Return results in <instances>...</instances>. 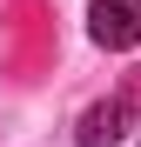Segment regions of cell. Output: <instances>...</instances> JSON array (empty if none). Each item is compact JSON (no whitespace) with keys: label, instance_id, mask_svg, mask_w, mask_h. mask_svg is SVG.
Returning a JSON list of instances; mask_svg holds the SVG:
<instances>
[{"label":"cell","instance_id":"cell-1","mask_svg":"<svg viewBox=\"0 0 141 147\" xmlns=\"http://www.w3.org/2000/svg\"><path fill=\"white\" fill-rule=\"evenodd\" d=\"M87 34H94V47H108V54L141 47V0H94L87 7Z\"/></svg>","mask_w":141,"mask_h":147},{"label":"cell","instance_id":"cell-2","mask_svg":"<svg viewBox=\"0 0 141 147\" xmlns=\"http://www.w3.org/2000/svg\"><path fill=\"white\" fill-rule=\"evenodd\" d=\"M128 120H134L128 100L114 94V100H101V107H87V114H81V134H74V140H81V147H114V140L128 134Z\"/></svg>","mask_w":141,"mask_h":147},{"label":"cell","instance_id":"cell-3","mask_svg":"<svg viewBox=\"0 0 141 147\" xmlns=\"http://www.w3.org/2000/svg\"><path fill=\"white\" fill-rule=\"evenodd\" d=\"M121 100H128V114H141V67H134L128 80H121Z\"/></svg>","mask_w":141,"mask_h":147}]
</instances>
